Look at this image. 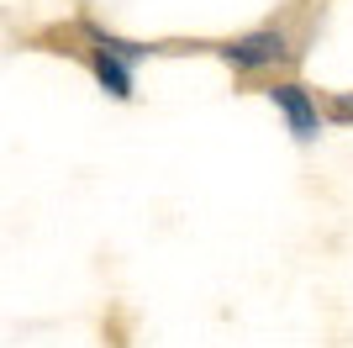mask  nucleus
Here are the masks:
<instances>
[{
  "instance_id": "f257e3e1",
  "label": "nucleus",
  "mask_w": 353,
  "mask_h": 348,
  "mask_svg": "<svg viewBox=\"0 0 353 348\" xmlns=\"http://www.w3.org/2000/svg\"><path fill=\"white\" fill-rule=\"evenodd\" d=\"M79 37H85V64H90V79L101 85V95L132 101L137 95V64H148L159 48L132 43V37H121V32H111V27H95V21H85Z\"/></svg>"
},
{
  "instance_id": "f03ea898",
  "label": "nucleus",
  "mask_w": 353,
  "mask_h": 348,
  "mask_svg": "<svg viewBox=\"0 0 353 348\" xmlns=\"http://www.w3.org/2000/svg\"><path fill=\"white\" fill-rule=\"evenodd\" d=\"M216 58L227 64L232 74H274L285 69V64H295V43L285 27H253V32H237V37H227V43L216 48Z\"/></svg>"
},
{
  "instance_id": "7ed1b4c3",
  "label": "nucleus",
  "mask_w": 353,
  "mask_h": 348,
  "mask_svg": "<svg viewBox=\"0 0 353 348\" xmlns=\"http://www.w3.org/2000/svg\"><path fill=\"white\" fill-rule=\"evenodd\" d=\"M264 101L274 106V116L285 122V132H290L295 148H311V143L327 132V111L316 106V95H311L301 79H269Z\"/></svg>"
},
{
  "instance_id": "20e7f679",
  "label": "nucleus",
  "mask_w": 353,
  "mask_h": 348,
  "mask_svg": "<svg viewBox=\"0 0 353 348\" xmlns=\"http://www.w3.org/2000/svg\"><path fill=\"white\" fill-rule=\"evenodd\" d=\"M332 122H343V127L353 122V95H338V101H332Z\"/></svg>"
}]
</instances>
